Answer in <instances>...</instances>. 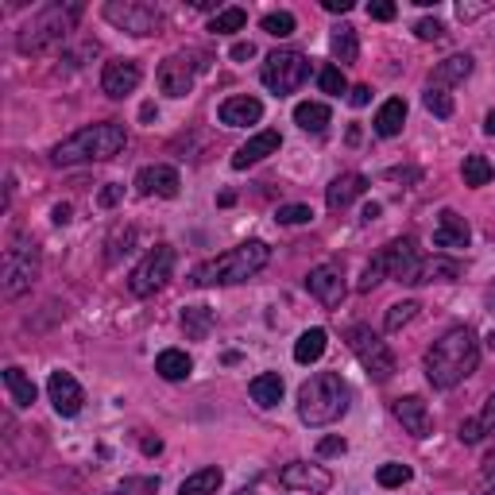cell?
Returning a JSON list of instances; mask_svg holds the SVG:
<instances>
[{"instance_id": "1", "label": "cell", "mask_w": 495, "mask_h": 495, "mask_svg": "<svg viewBox=\"0 0 495 495\" xmlns=\"http://www.w3.org/2000/svg\"><path fill=\"white\" fill-rule=\"evenodd\" d=\"M476 368H480V341H476L469 325L449 329V333L437 337L434 349L426 353V379H430L437 391L465 384Z\"/></svg>"}, {"instance_id": "2", "label": "cell", "mask_w": 495, "mask_h": 495, "mask_svg": "<svg viewBox=\"0 0 495 495\" xmlns=\"http://www.w3.org/2000/svg\"><path fill=\"white\" fill-rule=\"evenodd\" d=\"M128 143V132L121 121H101V124H86L74 136H66L62 143L51 147V163L55 167H74V163H101L121 155Z\"/></svg>"}, {"instance_id": "3", "label": "cell", "mask_w": 495, "mask_h": 495, "mask_svg": "<svg viewBox=\"0 0 495 495\" xmlns=\"http://www.w3.org/2000/svg\"><path fill=\"white\" fill-rule=\"evenodd\" d=\"M271 259V248L263 240H244L228 252L205 259L202 268H194V287H233V283H248L256 271L268 268Z\"/></svg>"}, {"instance_id": "4", "label": "cell", "mask_w": 495, "mask_h": 495, "mask_svg": "<svg viewBox=\"0 0 495 495\" xmlns=\"http://www.w3.org/2000/svg\"><path fill=\"white\" fill-rule=\"evenodd\" d=\"M349 410V384L337 372H318L299 387V418L306 426H329Z\"/></svg>"}, {"instance_id": "5", "label": "cell", "mask_w": 495, "mask_h": 495, "mask_svg": "<svg viewBox=\"0 0 495 495\" xmlns=\"http://www.w3.org/2000/svg\"><path fill=\"white\" fill-rule=\"evenodd\" d=\"M78 20H81V5H51V8H43L31 24H24L16 47H20L24 55H47V51H55V47L66 43V36L74 31Z\"/></svg>"}, {"instance_id": "6", "label": "cell", "mask_w": 495, "mask_h": 495, "mask_svg": "<svg viewBox=\"0 0 495 495\" xmlns=\"http://www.w3.org/2000/svg\"><path fill=\"white\" fill-rule=\"evenodd\" d=\"M36 279H39V244L24 233H16L5 248V259H0V294L8 302H16L20 294L36 287Z\"/></svg>"}, {"instance_id": "7", "label": "cell", "mask_w": 495, "mask_h": 495, "mask_svg": "<svg viewBox=\"0 0 495 495\" xmlns=\"http://www.w3.org/2000/svg\"><path fill=\"white\" fill-rule=\"evenodd\" d=\"M344 341H349V349L356 353L360 368H364L375 384H387V379L395 375V356L387 349V341H379V333H372L368 325H353L349 333H344Z\"/></svg>"}, {"instance_id": "8", "label": "cell", "mask_w": 495, "mask_h": 495, "mask_svg": "<svg viewBox=\"0 0 495 495\" xmlns=\"http://www.w3.org/2000/svg\"><path fill=\"white\" fill-rule=\"evenodd\" d=\"M259 78H263V86H268L271 93L287 97L310 78V62H306L302 51H271L268 58H263Z\"/></svg>"}, {"instance_id": "9", "label": "cell", "mask_w": 495, "mask_h": 495, "mask_svg": "<svg viewBox=\"0 0 495 495\" xmlns=\"http://www.w3.org/2000/svg\"><path fill=\"white\" fill-rule=\"evenodd\" d=\"M105 20L112 27L128 31V36H155L163 27V12L155 5H147V0H109L105 5Z\"/></svg>"}, {"instance_id": "10", "label": "cell", "mask_w": 495, "mask_h": 495, "mask_svg": "<svg viewBox=\"0 0 495 495\" xmlns=\"http://www.w3.org/2000/svg\"><path fill=\"white\" fill-rule=\"evenodd\" d=\"M171 271H174V248L171 244H155L152 252L140 259V268L132 271L128 290L136 294V299H147V294H155V290L167 287Z\"/></svg>"}, {"instance_id": "11", "label": "cell", "mask_w": 495, "mask_h": 495, "mask_svg": "<svg viewBox=\"0 0 495 495\" xmlns=\"http://www.w3.org/2000/svg\"><path fill=\"white\" fill-rule=\"evenodd\" d=\"M202 55L197 51H174V55H167L163 58V66H159V90L167 93V97H186L190 90H194V81H197V70H202L205 62H197Z\"/></svg>"}, {"instance_id": "12", "label": "cell", "mask_w": 495, "mask_h": 495, "mask_svg": "<svg viewBox=\"0 0 495 495\" xmlns=\"http://www.w3.org/2000/svg\"><path fill=\"white\" fill-rule=\"evenodd\" d=\"M384 263H387V279H395V283H403V287H418V279H422V256H418V248L410 237H399V240H391L384 248Z\"/></svg>"}, {"instance_id": "13", "label": "cell", "mask_w": 495, "mask_h": 495, "mask_svg": "<svg viewBox=\"0 0 495 495\" xmlns=\"http://www.w3.org/2000/svg\"><path fill=\"white\" fill-rule=\"evenodd\" d=\"M279 484L290 488V491L321 495V491L333 488V476H329L321 465H310V460H290V465L279 469Z\"/></svg>"}, {"instance_id": "14", "label": "cell", "mask_w": 495, "mask_h": 495, "mask_svg": "<svg viewBox=\"0 0 495 495\" xmlns=\"http://www.w3.org/2000/svg\"><path fill=\"white\" fill-rule=\"evenodd\" d=\"M306 290L321 306L337 310L344 302V271H341V263H318V268L306 275Z\"/></svg>"}, {"instance_id": "15", "label": "cell", "mask_w": 495, "mask_h": 495, "mask_svg": "<svg viewBox=\"0 0 495 495\" xmlns=\"http://www.w3.org/2000/svg\"><path fill=\"white\" fill-rule=\"evenodd\" d=\"M47 395H51L55 415H62V418H74V415H81V406H86V391H81V384L70 372H51Z\"/></svg>"}, {"instance_id": "16", "label": "cell", "mask_w": 495, "mask_h": 495, "mask_svg": "<svg viewBox=\"0 0 495 495\" xmlns=\"http://www.w3.org/2000/svg\"><path fill=\"white\" fill-rule=\"evenodd\" d=\"M140 81H143V70H140L136 58H112V62H105V70H101V90L109 97L136 93Z\"/></svg>"}, {"instance_id": "17", "label": "cell", "mask_w": 495, "mask_h": 495, "mask_svg": "<svg viewBox=\"0 0 495 495\" xmlns=\"http://www.w3.org/2000/svg\"><path fill=\"white\" fill-rule=\"evenodd\" d=\"M178 190H183V178H178L174 167H167V163H155V167H143L136 174V194L143 197H178Z\"/></svg>"}, {"instance_id": "18", "label": "cell", "mask_w": 495, "mask_h": 495, "mask_svg": "<svg viewBox=\"0 0 495 495\" xmlns=\"http://www.w3.org/2000/svg\"><path fill=\"white\" fill-rule=\"evenodd\" d=\"M395 418L403 422V430L410 434V437H430V430H434V415H430V406H426L418 395H406V399H395Z\"/></svg>"}, {"instance_id": "19", "label": "cell", "mask_w": 495, "mask_h": 495, "mask_svg": "<svg viewBox=\"0 0 495 495\" xmlns=\"http://www.w3.org/2000/svg\"><path fill=\"white\" fill-rule=\"evenodd\" d=\"M279 147H283V136H279L275 128H268V132H259V136L248 140L244 147H237L233 167H237V171H248V167H256V163H263L268 155H279Z\"/></svg>"}, {"instance_id": "20", "label": "cell", "mask_w": 495, "mask_h": 495, "mask_svg": "<svg viewBox=\"0 0 495 495\" xmlns=\"http://www.w3.org/2000/svg\"><path fill=\"white\" fill-rule=\"evenodd\" d=\"M364 190H368V178H364V174H356V171L337 174L333 183L325 186V205L333 209V213H341V209H349Z\"/></svg>"}, {"instance_id": "21", "label": "cell", "mask_w": 495, "mask_h": 495, "mask_svg": "<svg viewBox=\"0 0 495 495\" xmlns=\"http://www.w3.org/2000/svg\"><path fill=\"white\" fill-rule=\"evenodd\" d=\"M221 124L225 128H248V124H259L263 121V101L259 97H228V101L221 105Z\"/></svg>"}, {"instance_id": "22", "label": "cell", "mask_w": 495, "mask_h": 495, "mask_svg": "<svg viewBox=\"0 0 495 495\" xmlns=\"http://www.w3.org/2000/svg\"><path fill=\"white\" fill-rule=\"evenodd\" d=\"M469 240H472L469 221L460 217V213H453V209H441L437 213V228H434V244L457 252V248H469Z\"/></svg>"}, {"instance_id": "23", "label": "cell", "mask_w": 495, "mask_h": 495, "mask_svg": "<svg viewBox=\"0 0 495 495\" xmlns=\"http://www.w3.org/2000/svg\"><path fill=\"white\" fill-rule=\"evenodd\" d=\"M403 124H406V101H403V97H391V101L379 105V112H375V136L391 140V136H399V132H403Z\"/></svg>"}, {"instance_id": "24", "label": "cell", "mask_w": 495, "mask_h": 495, "mask_svg": "<svg viewBox=\"0 0 495 495\" xmlns=\"http://www.w3.org/2000/svg\"><path fill=\"white\" fill-rule=\"evenodd\" d=\"M155 372L167 379V384H183V379H190V372H194V360L183 349H163L155 356Z\"/></svg>"}, {"instance_id": "25", "label": "cell", "mask_w": 495, "mask_h": 495, "mask_svg": "<svg viewBox=\"0 0 495 495\" xmlns=\"http://www.w3.org/2000/svg\"><path fill=\"white\" fill-rule=\"evenodd\" d=\"M488 434H495V391L488 395V403H484V410L476 418H469V422H460V441L465 445H476V441H484Z\"/></svg>"}, {"instance_id": "26", "label": "cell", "mask_w": 495, "mask_h": 495, "mask_svg": "<svg viewBox=\"0 0 495 495\" xmlns=\"http://www.w3.org/2000/svg\"><path fill=\"white\" fill-rule=\"evenodd\" d=\"M329 55H333V66H353L356 62L360 43H356V31L349 24L333 27V36H329Z\"/></svg>"}, {"instance_id": "27", "label": "cell", "mask_w": 495, "mask_h": 495, "mask_svg": "<svg viewBox=\"0 0 495 495\" xmlns=\"http://www.w3.org/2000/svg\"><path fill=\"white\" fill-rule=\"evenodd\" d=\"M252 399L263 406V410H271V406H279V399H283V375L279 372H263V375H256L252 379Z\"/></svg>"}, {"instance_id": "28", "label": "cell", "mask_w": 495, "mask_h": 495, "mask_svg": "<svg viewBox=\"0 0 495 495\" xmlns=\"http://www.w3.org/2000/svg\"><path fill=\"white\" fill-rule=\"evenodd\" d=\"M472 74V55H453V58H445L437 70H434V81L430 86L445 90V86H457V81H465Z\"/></svg>"}, {"instance_id": "29", "label": "cell", "mask_w": 495, "mask_h": 495, "mask_svg": "<svg viewBox=\"0 0 495 495\" xmlns=\"http://www.w3.org/2000/svg\"><path fill=\"white\" fill-rule=\"evenodd\" d=\"M221 480H225L221 469H197L194 476H186V480L178 484V495H217Z\"/></svg>"}, {"instance_id": "30", "label": "cell", "mask_w": 495, "mask_h": 495, "mask_svg": "<svg viewBox=\"0 0 495 495\" xmlns=\"http://www.w3.org/2000/svg\"><path fill=\"white\" fill-rule=\"evenodd\" d=\"M329 117H333V112H329V105H321V101H302L299 109H294V124H299L302 132H313V136L325 132Z\"/></svg>"}, {"instance_id": "31", "label": "cell", "mask_w": 495, "mask_h": 495, "mask_svg": "<svg viewBox=\"0 0 495 495\" xmlns=\"http://www.w3.org/2000/svg\"><path fill=\"white\" fill-rule=\"evenodd\" d=\"M5 387H8V399L16 403V406H31L36 403V384L24 375V368H5Z\"/></svg>"}, {"instance_id": "32", "label": "cell", "mask_w": 495, "mask_h": 495, "mask_svg": "<svg viewBox=\"0 0 495 495\" xmlns=\"http://www.w3.org/2000/svg\"><path fill=\"white\" fill-rule=\"evenodd\" d=\"M325 341H329L325 329H306V333L294 341V360H299V364H313V360H321Z\"/></svg>"}, {"instance_id": "33", "label": "cell", "mask_w": 495, "mask_h": 495, "mask_svg": "<svg viewBox=\"0 0 495 495\" xmlns=\"http://www.w3.org/2000/svg\"><path fill=\"white\" fill-rule=\"evenodd\" d=\"M213 329V310L209 306H186L183 310V333L190 341H205Z\"/></svg>"}, {"instance_id": "34", "label": "cell", "mask_w": 495, "mask_h": 495, "mask_svg": "<svg viewBox=\"0 0 495 495\" xmlns=\"http://www.w3.org/2000/svg\"><path fill=\"white\" fill-rule=\"evenodd\" d=\"M457 275H460V263H457V259L434 256V259H426V263H422V279H418V287H422V283H453Z\"/></svg>"}, {"instance_id": "35", "label": "cell", "mask_w": 495, "mask_h": 495, "mask_svg": "<svg viewBox=\"0 0 495 495\" xmlns=\"http://www.w3.org/2000/svg\"><path fill=\"white\" fill-rule=\"evenodd\" d=\"M460 178H465V186H488L495 178V167L484 155H465V163H460Z\"/></svg>"}, {"instance_id": "36", "label": "cell", "mask_w": 495, "mask_h": 495, "mask_svg": "<svg viewBox=\"0 0 495 495\" xmlns=\"http://www.w3.org/2000/svg\"><path fill=\"white\" fill-rule=\"evenodd\" d=\"M244 24H248V12L244 8H221L209 20V31H213V36H233V31H240Z\"/></svg>"}, {"instance_id": "37", "label": "cell", "mask_w": 495, "mask_h": 495, "mask_svg": "<svg viewBox=\"0 0 495 495\" xmlns=\"http://www.w3.org/2000/svg\"><path fill=\"white\" fill-rule=\"evenodd\" d=\"M375 480H379V488H403V484L415 480V472H410V465H399V460H387V465H379Z\"/></svg>"}, {"instance_id": "38", "label": "cell", "mask_w": 495, "mask_h": 495, "mask_svg": "<svg viewBox=\"0 0 495 495\" xmlns=\"http://www.w3.org/2000/svg\"><path fill=\"white\" fill-rule=\"evenodd\" d=\"M422 105L426 109H430L434 112V117H441V121H449L453 117V97L449 93H445V90H437V86H430V90H426V97H422Z\"/></svg>"}, {"instance_id": "39", "label": "cell", "mask_w": 495, "mask_h": 495, "mask_svg": "<svg viewBox=\"0 0 495 495\" xmlns=\"http://www.w3.org/2000/svg\"><path fill=\"white\" fill-rule=\"evenodd\" d=\"M415 313H418V302L415 299H406V302H395L391 310H387V329H391V333H399V329L403 325H410V321H415Z\"/></svg>"}, {"instance_id": "40", "label": "cell", "mask_w": 495, "mask_h": 495, "mask_svg": "<svg viewBox=\"0 0 495 495\" xmlns=\"http://www.w3.org/2000/svg\"><path fill=\"white\" fill-rule=\"evenodd\" d=\"M259 27L268 31V36H275V39H287V36H294V16L290 12H268Z\"/></svg>"}, {"instance_id": "41", "label": "cell", "mask_w": 495, "mask_h": 495, "mask_svg": "<svg viewBox=\"0 0 495 495\" xmlns=\"http://www.w3.org/2000/svg\"><path fill=\"white\" fill-rule=\"evenodd\" d=\"M318 86H321V93H333V97L349 93V81H344V70H341V66H321Z\"/></svg>"}, {"instance_id": "42", "label": "cell", "mask_w": 495, "mask_h": 495, "mask_svg": "<svg viewBox=\"0 0 495 495\" xmlns=\"http://www.w3.org/2000/svg\"><path fill=\"white\" fill-rule=\"evenodd\" d=\"M387 279V263H384V252H375L372 259H368V268H364V275H360V290H375L379 283Z\"/></svg>"}, {"instance_id": "43", "label": "cell", "mask_w": 495, "mask_h": 495, "mask_svg": "<svg viewBox=\"0 0 495 495\" xmlns=\"http://www.w3.org/2000/svg\"><path fill=\"white\" fill-rule=\"evenodd\" d=\"M310 217H313L310 205H279V213H275L279 225H306Z\"/></svg>"}, {"instance_id": "44", "label": "cell", "mask_w": 495, "mask_h": 495, "mask_svg": "<svg viewBox=\"0 0 495 495\" xmlns=\"http://www.w3.org/2000/svg\"><path fill=\"white\" fill-rule=\"evenodd\" d=\"M395 12H399V8H395L391 5V0H375V5H368V16H372V20H395Z\"/></svg>"}, {"instance_id": "45", "label": "cell", "mask_w": 495, "mask_h": 495, "mask_svg": "<svg viewBox=\"0 0 495 495\" xmlns=\"http://www.w3.org/2000/svg\"><path fill=\"white\" fill-rule=\"evenodd\" d=\"M344 449H349V441H344V437H321V441H318V453H321V457H337V453H344Z\"/></svg>"}, {"instance_id": "46", "label": "cell", "mask_w": 495, "mask_h": 495, "mask_svg": "<svg viewBox=\"0 0 495 495\" xmlns=\"http://www.w3.org/2000/svg\"><path fill=\"white\" fill-rule=\"evenodd\" d=\"M415 31H418V39H441V36H445V27H441L437 20H418Z\"/></svg>"}, {"instance_id": "47", "label": "cell", "mask_w": 495, "mask_h": 495, "mask_svg": "<svg viewBox=\"0 0 495 495\" xmlns=\"http://www.w3.org/2000/svg\"><path fill=\"white\" fill-rule=\"evenodd\" d=\"M159 488V476H147V480H124V495L128 491H147V495H155Z\"/></svg>"}, {"instance_id": "48", "label": "cell", "mask_w": 495, "mask_h": 495, "mask_svg": "<svg viewBox=\"0 0 495 495\" xmlns=\"http://www.w3.org/2000/svg\"><path fill=\"white\" fill-rule=\"evenodd\" d=\"M121 197H124V186H112V183H109V186L101 190V197H97V202H101V205L109 209V205H117Z\"/></svg>"}, {"instance_id": "49", "label": "cell", "mask_w": 495, "mask_h": 495, "mask_svg": "<svg viewBox=\"0 0 495 495\" xmlns=\"http://www.w3.org/2000/svg\"><path fill=\"white\" fill-rule=\"evenodd\" d=\"M349 101H353L356 109H364V105L372 101V86H356V90H349Z\"/></svg>"}, {"instance_id": "50", "label": "cell", "mask_w": 495, "mask_h": 495, "mask_svg": "<svg viewBox=\"0 0 495 495\" xmlns=\"http://www.w3.org/2000/svg\"><path fill=\"white\" fill-rule=\"evenodd\" d=\"M484 12H491V5H460L457 8L460 20H476V16H484Z\"/></svg>"}, {"instance_id": "51", "label": "cell", "mask_w": 495, "mask_h": 495, "mask_svg": "<svg viewBox=\"0 0 495 495\" xmlns=\"http://www.w3.org/2000/svg\"><path fill=\"white\" fill-rule=\"evenodd\" d=\"M321 8H325V12H341V16H344V12H353V0H321Z\"/></svg>"}, {"instance_id": "52", "label": "cell", "mask_w": 495, "mask_h": 495, "mask_svg": "<svg viewBox=\"0 0 495 495\" xmlns=\"http://www.w3.org/2000/svg\"><path fill=\"white\" fill-rule=\"evenodd\" d=\"M252 55H256V47H252V43H237V47H233V62H248Z\"/></svg>"}, {"instance_id": "53", "label": "cell", "mask_w": 495, "mask_h": 495, "mask_svg": "<svg viewBox=\"0 0 495 495\" xmlns=\"http://www.w3.org/2000/svg\"><path fill=\"white\" fill-rule=\"evenodd\" d=\"M480 495H495V472H484V480H480Z\"/></svg>"}, {"instance_id": "54", "label": "cell", "mask_w": 495, "mask_h": 495, "mask_svg": "<svg viewBox=\"0 0 495 495\" xmlns=\"http://www.w3.org/2000/svg\"><path fill=\"white\" fill-rule=\"evenodd\" d=\"M159 449H163V441H159V437H143V453H147V457H155Z\"/></svg>"}, {"instance_id": "55", "label": "cell", "mask_w": 495, "mask_h": 495, "mask_svg": "<svg viewBox=\"0 0 495 495\" xmlns=\"http://www.w3.org/2000/svg\"><path fill=\"white\" fill-rule=\"evenodd\" d=\"M51 217H55V225H66V221H70V205H55Z\"/></svg>"}, {"instance_id": "56", "label": "cell", "mask_w": 495, "mask_h": 495, "mask_svg": "<svg viewBox=\"0 0 495 495\" xmlns=\"http://www.w3.org/2000/svg\"><path fill=\"white\" fill-rule=\"evenodd\" d=\"M484 472H495V445H491L488 457H484Z\"/></svg>"}, {"instance_id": "57", "label": "cell", "mask_w": 495, "mask_h": 495, "mask_svg": "<svg viewBox=\"0 0 495 495\" xmlns=\"http://www.w3.org/2000/svg\"><path fill=\"white\" fill-rule=\"evenodd\" d=\"M379 217V205L372 202V205H364V221H375Z\"/></svg>"}, {"instance_id": "58", "label": "cell", "mask_w": 495, "mask_h": 495, "mask_svg": "<svg viewBox=\"0 0 495 495\" xmlns=\"http://www.w3.org/2000/svg\"><path fill=\"white\" fill-rule=\"evenodd\" d=\"M484 132H488V136H495V112H488V117H484Z\"/></svg>"}, {"instance_id": "59", "label": "cell", "mask_w": 495, "mask_h": 495, "mask_svg": "<svg viewBox=\"0 0 495 495\" xmlns=\"http://www.w3.org/2000/svg\"><path fill=\"white\" fill-rule=\"evenodd\" d=\"M237 495H256V491H252V488H240V491H237Z\"/></svg>"}, {"instance_id": "60", "label": "cell", "mask_w": 495, "mask_h": 495, "mask_svg": "<svg viewBox=\"0 0 495 495\" xmlns=\"http://www.w3.org/2000/svg\"><path fill=\"white\" fill-rule=\"evenodd\" d=\"M112 495H117V491H112Z\"/></svg>"}]
</instances>
